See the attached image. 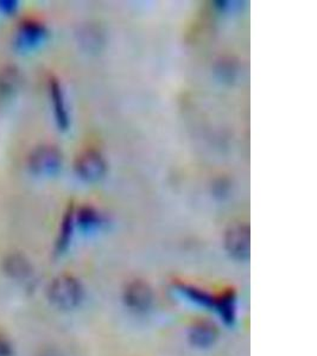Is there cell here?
I'll return each instance as SVG.
<instances>
[{
    "label": "cell",
    "mask_w": 317,
    "mask_h": 356,
    "mask_svg": "<svg viewBox=\"0 0 317 356\" xmlns=\"http://www.w3.org/2000/svg\"><path fill=\"white\" fill-rule=\"evenodd\" d=\"M85 298L81 282L74 275H61L54 278L48 286V300L55 308L70 312L79 308Z\"/></svg>",
    "instance_id": "1"
},
{
    "label": "cell",
    "mask_w": 317,
    "mask_h": 356,
    "mask_svg": "<svg viewBox=\"0 0 317 356\" xmlns=\"http://www.w3.org/2000/svg\"><path fill=\"white\" fill-rule=\"evenodd\" d=\"M61 151L56 146L42 145L29 154L28 166L30 172L36 176L49 177L58 174L62 169Z\"/></svg>",
    "instance_id": "2"
},
{
    "label": "cell",
    "mask_w": 317,
    "mask_h": 356,
    "mask_svg": "<svg viewBox=\"0 0 317 356\" xmlns=\"http://www.w3.org/2000/svg\"><path fill=\"white\" fill-rule=\"evenodd\" d=\"M225 248L231 258L247 261L251 255V228L247 223H236L225 234Z\"/></svg>",
    "instance_id": "3"
},
{
    "label": "cell",
    "mask_w": 317,
    "mask_h": 356,
    "mask_svg": "<svg viewBox=\"0 0 317 356\" xmlns=\"http://www.w3.org/2000/svg\"><path fill=\"white\" fill-rule=\"evenodd\" d=\"M107 171V163L99 151L86 150L75 161V172L86 183L100 181Z\"/></svg>",
    "instance_id": "4"
},
{
    "label": "cell",
    "mask_w": 317,
    "mask_h": 356,
    "mask_svg": "<svg viewBox=\"0 0 317 356\" xmlns=\"http://www.w3.org/2000/svg\"><path fill=\"white\" fill-rule=\"evenodd\" d=\"M122 300L136 314H145L152 308L154 292L150 285L144 280H132L127 284L122 293Z\"/></svg>",
    "instance_id": "5"
},
{
    "label": "cell",
    "mask_w": 317,
    "mask_h": 356,
    "mask_svg": "<svg viewBox=\"0 0 317 356\" xmlns=\"http://www.w3.org/2000/svg\"><path fill=\"white\" fill-rule=\"evenodd\" d=\"M48 37V30L44 25L35 21H26L22 23L17 31L15 45L17 50L22 53L31 51L44 43Z\"/></svg>",
    "instance_id": "6"
},
{
    "label": "cell",
    "mask_w": 317,
    "mask_h": 356,
    "mask_svg": "<svg viewBox=\"0 0 317 356\" xmlns=\"http://www.w3.org/2000/svg\"><path fill=\"white\" fill-rule=\"evenodd\" d=\"M49 94L57 127L61 131H67L70 125V110L61 83L55 77L50 79Z\"/></svg>",
    "instance_id": "7"
},
{
    "label": "cell",
    "mask_w": 317,
    "mask_h": 356,
    "mask_svg": "<svg viewBox=\"0 0 317 356\" xmlns=\"http://www.w3.org/2000/svg\"><path fill=\"white\" fill-rule=\"evenodd\" d=\"M219 337L216 325L208 321H197L191 325L188 334L190 343L196 348H209L216 343Z\"/></svg>",
    "instance_id": "8"
},
{
    "label": "cell",
    "mask_w": 317,
    "mask_h": 356,
    "mask_svg": "<svg viewBox=\"0 0 317 356\" xmlns=\"http://www.w3.org/2000/svg\"><path fill=\"white\" fill-rule=\"evenodd\" d=\"M4 271L8 278L17 282H25L33 275V266L24 255L15 253L5 259Z\"/></svg>",
    "instance_id": "9"
},
{
    "label": "cell",
    "mask_w": 317,
    "mask_h": 356,
    "mask_svg": "<svg viewBox=\"0 0 317 356\" xmlns=\"http://www.w3.org/2000/svg\"><path fill=\"white\" fill-rule=\"evenodd\" d=\"M105 223V219L100 211L90 206L81 207L75 211V225L86 233L98 231Z\"/></svg>",
    "instance_id": "10"
},
{
    "label": "cell",
    "mask_w": 317,
    "mask_h": 356,
    "mask_svg": "<svg viewBox=\"0 0 317 356\" xmlns=\"http://www.w3.org/2000/svg\"><path fill=\"white\" fill-rule=\"evenodd\" d=\"M236 296L234 291H225L224 293L216 296V307L214 312L219 314L225 323L231 325L236 320Z\"/></svg>",
    "instance_id": "11"
},
{
    "label": "cell",
    "mask_w": 317,
    "mask_h": 356,
    "mask_svg": "<svg viewBox=\"0 0 317 356\" xmlns=\"http://www.w3.org/2000/svg\"><path fill=\"white\" fill-rule=\"evenodd\" d=\"M177 291L184 297H186L187 300H190L191 303L196 304L201 308L214 310L216 296L208 293L202 289L196 288V286L188 285V284H179V285H177Z\"/></svg>",
    "instance_id": "12"
},
{
    "label": "cell",
    "mask_w": 317,
    "mask_h": 356,
    "mask_svg": "<svg viewBox=\"0 0 317 356\" xmlns=\"http://www.w3.org/2000/svg\"><path fill=\"white\" fill-rule=\"evenodd\" d=\"M75 226H76L75 225V211H74L73 207H70L65 211L63 219H62L60 234H58V239H57L56 251L58 254L65 253L68 250L72 238H73Z\"/></svg>",
    "instance_id": "13"
},
{
    "label": "cell",
    "mask_w": 317,
    "mask_h": 356,
    "mask_svg": "<svg viewBox=\"0 0 317 356\" xmlns=\"http://www.w3.org/2000/svg\"><path fill=\"white\" fill-rule=\"evenodd\" d=\"M21 82V75L18 69L8 67L0 72V97H11L16 93L18 86Z\"/></svg>",
    "instance_id": "14"
},
{
    "label": "cell",
    "mask_w": 317,
    "mask_h": 356,
    "mask_svg": "<svg viewBox=\"0 0 317 356\" xmlns=\"http://www.w3.org/2000/svg\"><path fill=\"white\" fill-rule=\"evenodd\" d=\"M17 8H18V1L0 0V13L13 15V13H16Z\"/></svg>",
    "instance_id": "15"
},
{
    "label": "cell",
    "mask_w": 317,
    "mask_h": 356,
    "mask_svg": "<svg viewBox=\"0 0 317 356\" xmlns=\"http://www.w3.org/2000/svg\"><path fill=\"white\" fill-rule=\"evenodd\" d=\"M13 344L10 343V341L0 335V356H13Z\"/></svg>",
    "instance_id": "16"
}]
</instances>
